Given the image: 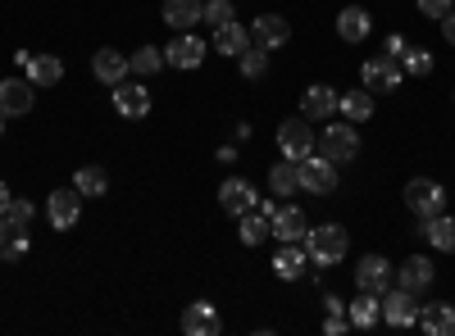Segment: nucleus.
Masks as SVG:
<instances>
[{"instance_id": "obj_1", "label": "nucleus", "mask_w": 455, "mask_h": 336, "mask_svg": "<svg viewBox=\"0 0 455 336\" xmlns=\"http://www.w3.org/2000/svg\"><path fill=\"white\" fill-rule=\"evenodd\" d=\"M347 246H351V237H347V228H337V223H323V228L306 232V254L315 259V264H323V269L341 264Z\"/></svg>"}, {"instance_id": "obj_2", "label": "nucleus", "mask_w": 455, "mask_h": 336, "mask_svg": "<svg viewBox=\"0 0 455 336\" xmlns=\"http://www.w3.org/2000/svg\"><path fill=\"white\" fill-rule=\"evenodd\" d=\"M315 151H319L323 160H332V164L355 160V155H360V132H355V123H328V128L315 137Z\"/></svg>"}, {"instance_id": "obj_3", "label": "nucleus", "mask_w": 455, "mask_h": 336, "mask_svg": "<svg viewBox=\"0 0 455 336\" xmlns=\"http://www.w3.org/2000/svg\"><path fill=\"white\" fill-rule=\"evenodd\" d=\"M405 205H410V214L433 218V214H446V191L433 177H410L405 182Z\"/></svg>"}, {"instance_id": "obj_4", "label": "nucleus", "mask_w": 455, "mask_h": 336, "mask_svg": "<svg viewBox=\"0 0 455 336\" xmlns=\"http://www.w3.org/2000/svg\"><path fill=\"white\" fill-rule=\"evenodd\" d=\"M296 168H300V191H310V196H332L337 191V164L332 160L306 155Z\"/></svg>"}, {"instance_id": "obj_5", "label": "nucleus", "mask_w": 455, "mask_h": 336, "mask_svg": "<svg viewBox=\"0 0 455 336\" xmlns=\"http://www.w3.org/2000/svg\"><path fill=\"white\" fill-rule=\"evenodd\" d=\"M205 51H210V46L201 42L196 32H178L173 42L164 46V64H169V68H182V73H192V68H201Z\"/></svg>"}, {"instance_id": "obj_6", "label": "nucleus", "mask_w": 455, "mask_h": 336, "mask_svg": "<svg viewBox=\"0 0 455 336\" xmlns=\"http://www.w3.org/2000/svg\"><path fill=\"white\" fill-rule=\"evenodd\" d=\"M287 42H291V23H287L283 14H259V19L251 23V46L278 51V46H287Z\"/></svg>"}, {"instance_id": "obj_7", "label": "nucleus", "mask_w": 455, "mask_h": 336, "mask_svg": "<svg viewBox=\"0 0 455 336\" xmlns=\"http://www.w3.org/2000/svg\"><path fill=\"white\" fill-rule=\"evenodd\" d=\"M278 151H283V160H306V155H315V132H310V123H300V119H291V123H283L278 128Z\"/></svg>"}, {"instance_id": "obj_8", "label": "nucleus", "mask_w": 455, "mask_h": 336, "mask_svg": "<svg viewBox=\"0 0 455 336\" xmlns=\"http://www.w3.org/2000/svg\"><path fill=\"white\" fill-rule=\"evenodd\" d=\"M32 100H36V87H32V78H5V82H0V114H5V119H19V114H28V109H32Z\"/></svg>"}, {"instance_id": "obj_9", "label": "nucleus", "mask_w": 455, "mask_h": 336, "mask_svg": "<svg viewBox=\"0 0 455 336\" xmlns=\"http://www.w3.org/2000/svg\"><path fill=\"white\" fill-rule=\"evenodd\" d=\"M433 277H437V269H433V259H428V254H410L405 264L396 269V286H401V291H410V295L428 291V286H433Z\"/></svg>"}, {"instance_id": "obj_10", "label": "nucleus", "mask_w": 455, "mask_h": 336, "mask_svg": "<svg viewBox=\"0 0 455 336\" xmlns=\"http://www.w3.org/2000/svg\"><path fill=\"white\" fill-rule=\"evenodd\" d=\"M219 205H223L228 214H233V218H242L246 209H255V205H259V191H255V186H251L246 177H228V182L219 186Z\"/></svg>"}, {"instance_id": "obj_11", "label": "nucleus", "mask_w": 455, "mask_h": 336, "mask_svg": "<svg viewBox=\"0 0 455 336\" xmlns=\"http://www.w3.org/2000/svg\"><path fill=\"white\" fill-rule=\"evenodd\" d=\"M383 323L387 327H414L419 323V305H414L410 291H383Z\"/></svg>"}, {"instance_id": "obj_12", "label": "nucleus", "mask_w": 455, "mask_h": 336, "mask_svg": "<svg viewBox=\"0 0 455 336\" xmlns=\"http://www.w3.org/2000/svg\"><path fill=\"white\" fill-rule=\"evenodd\" d=\"M360 78H364L369 91H396L405 73H401V59H387V55H383V59H369V64L360 68Z\"/></svg>"}, {"instance_id": "obj_13", "label": "nucleus", "mask_w": 455, "mask_h": 336, "mask_svg": "<svg viewBox=\"0 0 455 336\" xmlns=\"http://www.w3.org/2000/svg\"><path fill=\"white\" fill-rule=\"evenodd\" d=\"M337 91L332 87H323V82H315V87H306V96H300V114H306L310 123H323V119H337Z\"/></svg>"}, {"instance_id": "obj_14", "label": "nucleus", "mask_w": 455, "mask_h": 336, "mask_svg": "<svg viewBox=\"0 0 455 336\" xmlns=\"http://www.w3.org/2000/svg\"><path fill=\"white\" fill-rule=\"evenodd\" d=\"M114 109H119V119H146L150 114V91L146 87H137V82H119V87H114Z\"/></svg>"}, {"instance_id": "obj_15", "label": "nucleus", "mask_w": 455, "mask_h": 336, "mask_svg": "<svg viewBox=\"0 0 455 336\" xmlns=\"http://www.w3.org/2000/svg\"><path fill=\"white\" fill-rule=\"evenodd\" d=\"M46 218H51L55 232H68L73 223L83 218V196H78V191H55V196L46 200Z\"/></svg>"}, {"instance_id": "obj_16", "label": "nucleus", "mask_w": 455, "mask_h": 336, "mask_svg": "<svg viewBox=\"0 0 455 336\" xmlns=\"http://www.w3.org/2000/svg\"><path fill=\"white\" fill-rule=\"evenodd\" d=\"M182 332L187 336H219L223 332V318L210 301H196V305H187L182 309Z\"/></svg>"}, {"instance_id": "obj_17", "label": "nucleus", "mask_w": 455, "mask_h": 336, "mask_svg": "<svg viewBox=\"0 0 455 336\" xmlns=\"http://www.w3.org/2000/svg\"><path fill=\"white\" fill-rule=\"evenodd\" d=\"M355 286L360 291H373V295H383L392 286V264L383 254H364L360 259V269H355Z\"/></svg>"}, {"instance_id": "obj_18", "label": "nucleus", "mask_w": 455, "mask_h": 336, "mask_svg": "<svg viewBox=\"0 0 455 336\" xmlns=\"http://www.w3.org/2000/svg\"><path fill=\"white\" fill-rule=\"evenodd\" d=\"M306 264H310L306 241H283V246H278V254H274V273H278L283 282H296L300 273H306Z\"/></svg>"}, {"instance_id": "obj_19", "label": "nucleus", "mask_w": 455, "mask_h": 336, "mask_svg": "<svg viewBox=\"0 0 455 336\" xmlns=\"http://www.w3.org/2000/svg\"><path fill=\"white\" fill-rule=\"evenodd\" d=\"M306 214H300L296 205H278V214L269 218V237L278 241H306Z\"/></svg>"}, {"instance_id": "obj_20", "label": "nucleus", "mask_w": 455, "mask_h": 336, "mask_svg": "<svg viewBox=\"0 0 455 336\" xmlns=\"http://www.w3.org/2000/svg\"><path fill=\"white\" fill-rule=\"evenodd\" d=\"M210 51H219V55H228V59H237L242 51H251V27H242L237 19L223 23V27H214V46H210Z\"/></svg>"}, {"instance_id": "obj_21", "label": "nucleus", "mask_w": 455, "mask_h": 336, "mask_svg": "<svg viewBox=\"0 0 455 336\" xmlns=\"http://www.w3.org/2000/svg\"><path fill=\"white\" fill-rule=\"evenodd\" d=\"M92 73L105 82V87H119L124 78H128V55H119V51H96V59H92Z\"/></svg>"}, {"instance_id": "obj_22", "label": "nucleus", "mask_w": 455, "mask_h": 336, "mask_svg": "<svg viewBox=\"0 0 455 336\" xmlns=\"http://www.w3.org/2000/svg\"><path fill=\"white\" fill-rule=\"evenodd\" d=\"M201 0H164V23L173 27V32H192L196 23H201Z\"/></svg>"}, {"instance_id": "obj_23", "label": "nucleus", "mask_w": 455, "mask_h": 336, "mask_svg": "<svg viewBox=\"0 0 455 336\" xmlns=\"http://www.w3.org/2000/svg\"><path fill=\"white\" fill-rule=\"evenodd\" d=\"M347 318H351V327H360V332H369L378 318H383V295H373V291H360V301L355 305H347Z\"/></svg>"}, {"instance_id": "obj_24", "label": "nucleus", "mask_w": 455, "mask_h": 336, "mask_svg": "<svg viewBox=\"0 0 455 336\" xmlns=\"http://www.w3.org/2000/svg\"><path fill=\"white\" fill-rule=\"evenodd\" d=\"M419 327H424L428 336H451V332H455V305H446V301L424 305V309H419Z\"/></svg>"}, {"instance_id": "obj_25", "label": "nucleus", "mask_w": 455, "mask_h": 336, "mask_svg": "<svg viewBox=\"0 0 455 336\" xmlns=\"http://www.w3.org/2000/svg\"><path fill=\"white\" fill-rule=\"evenodd\" d=\"M337 36H341V42H351V46L364 42V36H369V14L360 5H347L337 14Z\"/></svg>"}, {"instance_id": "obj_26", "label": "nucleus", "mask_w": 455, "mask_h": 336, "mask_svg": "<svg viewBox=\"0 0 455 336\" xmlns=\"http://www.w3.org/2000/svg\"><path fill=\"white\" fill-rule=\"evenodd\" d=\"M73 191H78L83 200H96V196H105V191H109V173H105V168H96V164L78 168V173H73Z\"/></svg>"}, {"instance_id": "obj_27", "label": "nucleus", "mask_w": 455, "mask_h": 336, "mask_svg": "<svg viewBox=\"0 0 455 336\" xmlns=\"http://www.w3.org/2000/svg\"><path fill=\"white\" fill-rule=\"evenodd\" d=\"M28 78H32V87H60L64 64H60L55 55H32V59H28Z\"/></svg>"}, {"instance_id": "obj_28", "label": "nucleus", "mask_w": 455, "mask_h": 336, "mask_svg": "<svg viewBox=\"0 0 455 336\" xmlns=\"http://www.w3.org/2000/svg\"><path fill=\"white\" fill-rule=\"evenodd\" d=\"M424 237H428V246L433 250H455V218H446V214H433V218H424Z\"/></svg>"}, {"instance_id": "obj_29", "label": "nucleus", "mask_w": 455, "mask_h": 336, "mask_svg": "<svg viewBox=\"0 0 455 336\" xmlns=\"http://www.w3.org/2000/svg\"><path fill=\"white\" fill-rule=\"evenodd\" d=\"M337 109H341V119H347V123H369L373 119V96L369 91H347L337 100Z\"/></svg>"}, {"instance_id": "obj_30", "label": "nucleus", "mask_w": 455, "mask_h": 336, "mask_svg": "<svg viewBox=\"0 0 455 336\" xmlns=\"http://www.w3.org/2000/svg\"><path fill=\"white\" fill-rule=\"evenodd\" d=\"M269 191H274V196H296V191H300V168H296V160H283V164L269 168Z\"/></svg>"}, {"instance_id": "obj_31", "label": "nucleus", "mask_w": 455, "mask_h": 336, "mask_svg": "<svg viewBox=\"0 0 455 336\" xmlns=\"http://www.w3.org/2000/svg\"><path fill=\"white\" fill-rule=\"evenodd\" d=\"M128 68L137 73V78H156V73L164 68V46H141L137 55H128Z\"/></svg>"}, {"instance_id": "obj_32", "label": "nucleus", "mask_w": 455, "mask_h": 336, "mask_svg": "<svg viewBox=\"0 0 455 336\" xmlns=\"http://www.w3.org/2000/svg\"><path fill=\"white\" fill-rule=\"evenodd\" d=\"M264 237H269V218H264L259 209H246L242 214V246H259Z\"/></svg>"}, {"instance_id": "obj_33", "label": "nucleus", "mask_w": 455, "mask_h": 336, "mask_svg": "<svg viewBox=\"0 0 455 336\" xmlns=\"http://www.w3.org/2000/svg\"><path fill=\"white\" fill-rule=\"evenodd\" d=\"M401 73H410V78H428V73H433V55L419 51V46H405V55H401Z\"/></svg>"}, {"instance_id": "obj_34", "label": "nucleus", "mask_w": 455, "mask_h": 336, "mask_svg": "<svg viewBox=\"0 0 455 336\" xmlns=\"http://www.w3.org/2000/svg\"><path fill=\"white\" fill-rule=\"evenodd\" d=\"M237 64H242V78H264V73H269V51L251 46V51L237 55Z\"/></svg>"}, {"instance_id": "obj_35", "label": "nucleus", "mask_w": 455, "mask_h": 336, "mask_svg": "<svg viewBox=\"0 0 455 336\" xmlns=\"http://www.w3.org/2000/svg\"><path fill=\"white\" fill-rule=\"evenodd\" d=\"M201 19L210 27H223V23H233V0H210V5L201 10Z\"/></svg>"}, {"instance_id": "obj_36", "label": "nucleus", "mask_w": 455, "mask_h": 336, "mask_svg": "<svg viewBox=\"0 0 455 336\" xmlns=\"http://www.w3.org/2000/svg\"><path fill=\"white\" fill-rule=\"evenodd\" d=\"M5 218L14 223V228H32V218H36V209H32V200H19V196H14V200L5 205Z\"/></svg>"}, {"instance_id": "obj_37", "label": "nucleus", "mask_w": 455, "mask_h": 336, "mask_svg": "<svg viewBox=\"0 0 455 336\" xmlns=\"http://www.w3.org/2000/svg\"><path fill=\"white\" fill-rule=\"evenodd\" d=\"M455 10V0H419V14H428V19H446Z\"/></svg>"}, {"instance_id": "obj_38", "label": "nucleus", "mask_w": 455, "mask_h": 336, "mask_svg": "<svg viewBox=\"0 0 455 336\" xmlns=\"http://www.w3.org/2000/svg\"><path fill=\"white\" fill-rule=\"evenodd\" d=\"M347 327H351V318H347V314H328V323H323V332H328V336H341Z\"/></svg>"}, {"instance_id": "obj_39", "label": "nucleus", "mask_w": 455, "mask_h": 336, "mask_svg": "<svg viewBox=\"0 0 455 336\" xmlns=\"http://www.w3.org/2000/svg\"><path fill=\"white\" fill-rule=\"evenodd\" d=\"M442 23V36H446V46H455V10L446 14V19H437Z\"/></svg>"}, {"instance_id": "obj_40", "label": "nucleus", "mask_w": 455, "mask_h": 336, "mask_svg": "<svg viewBox=\"0 0 455 336\" xmlns=\"http://www.w3.org/2000/svg\"><path fill=\"white\" fill-rule=\"evenodd\" d=\"M405 55V36H387V59H401Z\"/></svg>"}, {"instance_id": "obj_41", "label": "nucleus", "mask_w": 455, "mask_h": 336, "mask_svg": "<svg viewBox=\"0 0 455 336\" xmlns=\"http://www.w3.org/2000/svg\"><path fill=\"white\" fill-rule=\"evenodd\" d=\"M255 209H259L264 218H274V214H278V205H274V200H264V196H259V205H255Z\"/></svg>"}, {"instance_id": "obj_42", "label": "nucleus", "mask_w": 455, "mask_h": 336, "mask_svg": "<svg viewBox=\"0 0 455 336\" xmlns=\"http://www.w3.org/2000/svg\"><path fill=\"white\" fill-rule=\"evenodd\" d=\"M10 200H14V196H10V186L0 182V214H5V205H10Z\"/></svg>"}, {"instance_id": "obj_43", "label": "nucleus", "mask_w": 455, "mask_h": 336, "mask_svg": "<svg viewBox=\"0 0 455 336\" xmlns=\"http://www.w3.org/2000/svg\"><path fill=\"white\" fill-rule=\"evenodd\" d=\"M0 132H5V114H0Z\"/></svg>"}]
</instances>
